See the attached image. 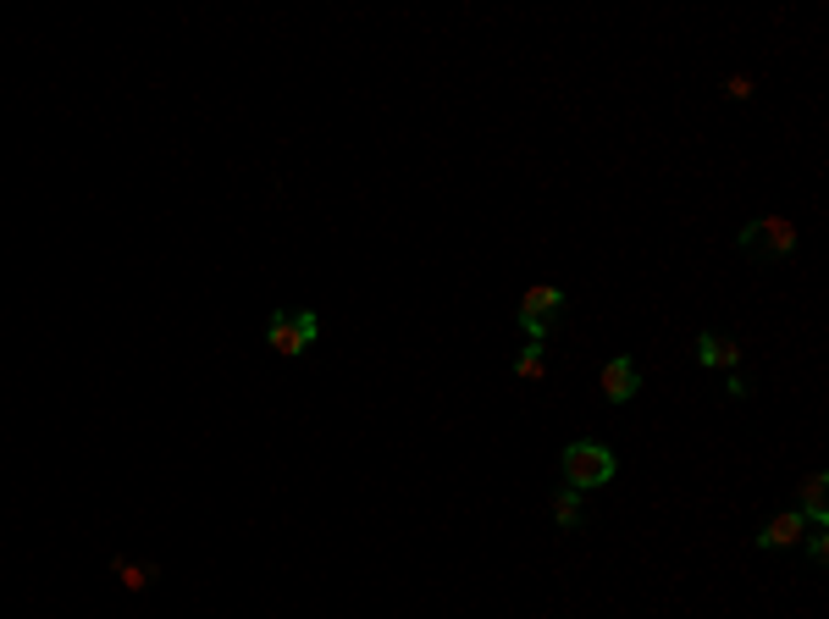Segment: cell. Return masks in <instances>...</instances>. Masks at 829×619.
<instances>
[{
    "mask_svg": "<svg viewBox=\"0 0 829 619\" xmlns=\"http://www.w3.org/2000/svg\"><path fill=\"white\" fill-rule=\"evenodd\" d=\"M559 471H565V487H576V493H592V487H609L614 476H620V453L609 448V442H565V453H559Z\"/></svg>",
    "mask_w": 829,
    "mask_h": 619,
    "instance_id": "obj_1",
    "label": "cell"
},
{
    "mask_svg": "<svg viewBox=\"0 0 829 619\" xmlns=\"http://www.w3.org/2000/svg\"><path fill=\"white\" fill-rule=\"evenodd\" d=\"M565 288H553V282H536V288H525L520 293V310H514V322H520V333L531 338V344H542L547 338V327L565 316Z\"/></svg>",
    "mask_w": 829,
    "mask_h": 619,
    "instance_id": "obj_2",
    "label": "cell"
},
{
    "mask_svg": "<svg viewBox=\"0 0 829 619\" xmlns=\"http://www.w3.org/2000/svg\"><path fill=\"white\" fill-rule=\"evenodd\" d=\"M321 338V316L316 310H276V316L265 322V344L276 349V354H305L310 344Z\"/></svg>",
    "mask_w": 829,
    "mask_h": 619,
    "instance_id": "obj_3",
    "label": "cell"
},
{
    "mask_svg": "<svg viewBox=\"0 0 829 619\" xmlns=\"http://www.w3.org/2000/svg\"><path fill=\"white\" fill-rule=\"evenodd\" d=\"M736 249H747V255H769V260H785V255H796V222H785V216L747 222V227L736 233Z\"/></svg>",
    "mask_w": 829,
    "mask_h": 619,
    "instance_id": "obj_4",
    "label": "cell"
},
{
    "mask_svg": "<svg viewBox=\"0 0 829 619\" xmlns=\"http://www.w3.org/2000/svg\"><path fill=\"white\" fill-rule=\"evenodd\" d=\"M598 393H603V404H631V398L641 393V371H636V360H631V354L603 360V371H598Z\"/></svg>",
    "mask_w": 829,
    "mask_h": 619,
    "instance_id": "obj_5",
    "label": "cell"
},
{
    "mask_svg": "<svg viewBox=\"0 0 829 619\" xmlns=\"http://www.w3.org/2000/svg\"><path fill=\"white\" fill-rule=\"evenodd\" d=\"M807 537V520L796 515V509H785V515H774L763 531H752V548L758 553H774V548H796Z\"/></svg>",
    "mask_w": 829,
    "mask_h": 619,
    "instance_id": "obj_6",
    "label": "cell"
},
{
    "mask_svg": "<svg viewBox=\"0 0 829 619\" xmlns=\"http://www.w3.org/2000/svg\"><path fill=\"white\" fill-rule=\"evenodd\" d=\"M697 365L703 371H741V349L725 338V333H697Z\"/></svg>",
    "mask_w": 829,
    "mask_h": 619,
    "instance_id": "obj_7",
    "label": "cell"
},
{
    "mask_svg": "<svg viewBox=\"0 0 829 619\" xmlns=\"http://www.w3.org/2000/svg\"><path fill=\"white\" fill-rule=\"evenodd\" d=\"M796 515H802L807 526H818V531L829 526V476H824V471H813V476L802 482V509H796Z\"/></svg>",
    "mask_w": 829,
    "mask_h": 619,
    "instance_id": "obj_8",
    "label": "cell"
},
{
    "mask_svg": "<svg viewBox=\"0 0 829 619\" xmlns=\"http://www.w3.org/2000/svg\"><path fill=\"white\" fill-rule=\"evenodd\" d=\"M553 520H559V531H581L587 509H581V493H576V487H559V493H553Z\"/></svg>",
    "mask_w": 829,
    "mask_h": 619,
    "instance_id": "obj_9",
    "label": "cell"
},
{
    "mask_svg": "<svg viewBox=\"0 0 829 619\" xmlns=\"http://www.w3.org/2000/svg\"><path fill=\"white\" fill-rule=\"evenodd\" d=\"M514 376H520V382H542V376H547V360H542V344H525V349L514 354Z\"/></svg>",
    "mask_w": 829,
    "mask_h": 619,
    "instance_id": "obj_10",
    "label": "cell"
},
{
    "mask_svg": "<svg viewBox=\"0 0 829 619\" xmlns=\"http://www.w3.org/2000/svg\"><path fill=\"white\" fill-rule=\"evenodd\" d=\"M150 575H156V570H145V564H127V559H116V581H122L127 592H145V586H150Z\"/></svg>",
    "mask_w": 829,
    "mask_h": 619,
    "instance_id": "obj_11",
    "label": "cell"
},
{
    "mask_svg": "<svg viewBox=\"0 0 829 619\" xmlns=\"http://www.w3.org/2000/svg\"><path fill=\"white\" fill-rule=\"evenodd\" d=\"M807 559H813V564H824V559H829V537H824L818 526H813V537H807Z\"/></svg>",
    "mask_w": 829,
    "mask_h": 619,
    "instance_id": "obj_12",
    "label": "cell"
},
{
    "mask_svg": "<svg viewBox=\"0 0 829 619\" xmlns=\"http://www.w3.org/2000/svg\"><path fill=\"white\" fill-rule=\"evenodd\" d=\"M725 94H730V100H752V78H747V72H736V78L725 83Z\"/></svg>",
    "mask_w": 829,
    "mask_h": 619,
    "instance_id": "obj_13",
    "label": "cell"
},
{
    "mask_svg": "<svg viewBox=\"0 0 829 619\" xmlns=\"http://www.w3.org/2000/svg\"><path fill=\"white\" fill-rule=\"evenodd\" d=\"M725 393H730V398H747V376L730 371V376H725Z\"/></svg>",
    "mask_w": 829,
    "mask_h": 619,
    "instance_id": "obj_14",
    "label": "cell"
}]
</instances>
